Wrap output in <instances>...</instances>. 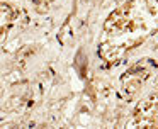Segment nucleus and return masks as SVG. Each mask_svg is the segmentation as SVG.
I'll return each instance as SVG.
<instances>
[{
  "label": "nucleus",
  "mask_w": 158,
  "mask_h": 129,
  "mask_svg": "<svg viewBox=\"0 0 158 129\" xmlns=\"http://www.w3.org/2000/svg\"><path fill=\"white\" fill-rule=\"evenodd\" d=\"M134 124L139 127H158V95L144 98L134 109Z\"/></svg>",
  "instance_id": "obj_1"
},
{
  "label": "nucleus",
  "mask_w": 158,
  "mask_h": 129,
  "mask_svg": "<svg viewBox=\"0 0 158 129\" xmlns=\"http://www.w3.org/2000/svg\"><path fill=\"white\" fill-rule=\"evenodd\" d=\"M148 77H150V70L144 68L143 63L136 64L133 70L127 71V75L123 78V90H124V94H126V97L134 98V95L141 90L143 83L148 80Z\"/></svg>",
  "instance_id": "obj_2"
}]
</instances>
